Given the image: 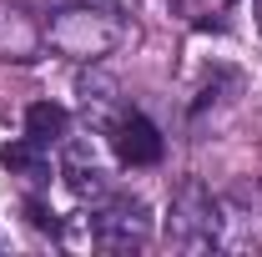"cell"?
<instances>
[{"label":"cell","mask_w":262,"mask_h":257,"mask_svg":"<svg viewBox=\"0 0 262 257\" xmlns=\"http://www.w3.org/2000/svg\"><path fill=\"white\" fill-rule=\"evenodd\" d=\"M166 237L182 252H212V247H222V207L212 202V192L202 182H187L182 192L171 197Z\"/></svg>","instance_id":"obj_1"},{"label":"cell","mask_w":262,"mask_h":257,"mask_svg":"<svg viewBox=\"0 0 262 257\" xmlns=\"http://www.w3.org/2000/svg\"><path fill=\"white\" fill-rule=\"evenodd\" d=\"M81 96H86V111H91V106H111V101H116V81L86 76V81H81Z\"/></svg>","instance_id":"obj_8"},{"label":"cell","mask_w":262,"mask_h":257,"mask_svg":"<svg viewBox=\"0 0 262 257\" xmlns=\"http://www.w3.org/2000/svg\"><path fill=\"white\" fill-rule=\"evenodd\" d=\"M91 5H101V10H121L126 0H91Z\"/></svg>","instance_id":"obj_9"},{"label":"cell","mask_w":262,"mask_h":257,"mask_svg":"<svg viewBox=\"0 0 262 257\" xmlns=\"http://www.w3.org/2000/svg\"><path fill=\"white\" fill-rule=\"evenodd\" d=\"M86 222H91V242L111 247V252H131V247H146L151 242V212H146L141 197H111V202H101Z\"/></svg>","instance_id":"obj_2"},{"label":"cell","mask_w":262,"mask_h":257,"mask_svg":"<svg viewBox=\"0 0 262 257\" xmlns=\"http://www.w3.org/2000/svg\"><path fill=\"white\" fill-rule=\"evenodd\" d=\"M252 26L262 31V0H252Z\"/></svg>","instance_id":"obj_10"},{"label":"cell","mask_w":262,"mask_h":257,"mask_svg":"<svg viewBox=\"0 0 262 257\" xmlns=\"http://www.w3.org/2000/svg\"><path fill=\"white\" fill-rule=\"evenodd\" d=\"M51 40L61 46L66 56L96 61V56H106V51L121 40V26H116V15L101 10V5H91V10H66L61 20L51 26Z\"/></svg>","instance_id":"obj_3"},{"label":"cell","mask_w":262,"mask_h":257,"mask_svg":"<svg viewBox=\"0 0 262 257\" xmlns=\"http://www.w3.org/2000/svg\"><path fill=\"white\" fill-rule=\"evenodd\" d=\"M0 161L10 166V172H20L26 182H46L51 177V157H46V146L40 141H10V146H0Z\"/></svg>","instance_id":"obj_7"},{"label":"cell","mask_w":262,"mask_h":257,"mask_svg":"<svg viewBox=\"0 0 262 257\" xmlns=\"http://www.w3.org/2000/svg\"><path fill=\"white\" fill-rule=\"evenodd\" d=\"M61 177L76 197H101L106 192V166H101L96 146L91 141H66L61 152Z\"/></svg>","instance_id":"obj_5"},{"label":"cell","mask_w":262,"mask_h":257,"mask_svg":"<svg viewBox=\"0 0 262 257\" xmlns=\"http://www.w3.org/2000/svg\"><path fill=\"white\" fill-rule=\"evenodd\" d=\"M111 146H116V157L126 161V166H157L162 161V131L151 126L141 111H131V116H116Z\"/></svg>","instance_id":"obj_4"},{"label":"cell","mask_w":262,"mask_h":257,"mask_svg":"<svg viewBox=\"0 0 262 257\" xmlns=\"http://www.w3.org/2000/svg\"><path fill=\"white\" fill-rule=\"evenodd\" d=\"M66 131H71V111L56 106V101H35L31 111H26V136L40 141V146H51V141H66Z\"/></svg>","instance_id":"obj_6"}]
</instances>
